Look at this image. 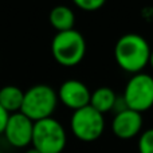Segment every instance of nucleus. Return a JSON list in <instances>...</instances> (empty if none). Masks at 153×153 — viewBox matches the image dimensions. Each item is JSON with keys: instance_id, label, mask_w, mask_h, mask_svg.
I'll use <instances>...</instances> for the list:
<instances>
[{"instance_id": "nucleus-18", "label": "nucleus", "mask_w": 153, "mask_h": 153, "mask_svg": "<svg viewBox=\"0 0 153 153\" xmlns=\"http://www.w3.org/2000/svg\"><path fill=\"white\" fill-rule=\"evenodd\" d=\"M26 153H40V152L36 151L35 148H30V149H27V151H26Z\"/></svg>"}, {"instance_id": "nucleus-2", "label": "nucleus", "mask_w": 153, "mask_h": 153, "mask_svg": "<svg viewBox=\"0 0 153 153\" xmlns=\"http://www.w3.org/2000/svg\"><path fill=\"white\" fill-rule=\"evenodd\" d=\"M58 105V94L48 85H35L24 91L20 113L32 122L50 118Z\"/></svg>"}, {"instance_id": "nucleus-14", "label": "nucleus", "mask_w": 153, "mask_h": 153, "mask_svg": "<svg viewBox=\"0 0 153 153\" xmlns=\"http://www.w3.org/2000/svg\"><path fill=\"white\" fill-rule=\"evenodd\" d=\"M106 0H73V3L78 8L87 12H93V11H98L100 8H102V5L105 4Z\"/></svg>"}, {"instance_id": "nucleus-19", "label": "nucleus", "mask_w": 153, "mask_h": 153, "mask_svg": "<svg viewBox=\"0 0 153 153\" xmlns=\"http://www.w3.org/2000/svg\"><path fill=\"white\" fill-rule=\"evenodd\" d=\"M0 153H1V152H0Z\"/></svg>"}, {"instance_id": "nucleus-1", "label": "nucleus", "mask_w": 153, "mask_h": 153, "mask_svg": "<svg viewBox=\"0 0 153 153\" xmlns=\"http://www.w3.org/2000/svg\"><path fill=\"white\" fill-rule=\"evenodd\" d=\"M151 47L148 40L138 34H125L117 40L114 58L122 70L137 74L149 65Z\"/></svg>"}, {"instance_id": "nucleus-17", "label": "nucleus", "mask_w": 153, "mask_h": 153, "mask_svg": "<svg viewBox=\"0 0 153 153\" xmlns=\"http://www.w3.org/2000/svg\"><path fill=\"white\" fill-rule=\"evenodd\" d=\"M149 65L153 69V50H151V56H149Z\"/></svg>"}, {"instance_id": "nucleus-5", "label": "nucleus", "mask_w": 153, "mask_h": 153, "mask_svg": "<svg viewBox=\"0 0 153 153\" xmlns=\"http://www.w3.org/2000/svg\"><path fill=\"white\" fill-rule=\"evenodd\" d=\"M70 129L74 137L83 143H93L103 134L105 118L90 105L74 110L70 118Z\"/></svg>"}, {"instance_id": "nucleus-15", "label": "nucleus", "mask_w": 153, "mask_h": 153, "mask_svg": "<svg viewBox=\"0 0 153 153\" xmlns=\"http://www.w3.org/2000/svg\"><path fill=\"white\" fill-rule=\"evenodd\" d=\"M8 118H10V113L0 105V134H3V132H4Z\"/></svg>"}, {"instance_id": "nucleus-3", "label": "nucleus", "mask_w": 153, "mask_h": 153, "mask_svg": "<svg viewBox=\"0 0 153 153\" xmlns=\"http://www.w3.org/2000/svg\"><path fill=\"white\" fill-rule=\"evenodd\" d=\"M51 54L61 66L74 67L86 54V40L76 30L56 32L51 42Z\"/></svg>"}, {"instance_id": "nucleus-13", "label": "nucleus", "mask_w": 153, "mask_h": 153, "mask_svg": "<svg viewBox=\"0 0 153 153\" xmlns=\"http://www.w3.org/2000/svg\"><path fill=\"white\" fill-rule=\"evenodd\" d=\"M137 146L138 153H153V128L141 133Z\"/></svg>"}, {"instance_id": "nucleus-9", "label": "nucleus", "mask_w": 153, "mask_h": 153, "mask_svg": "<svg viewBox=\"0 0 153 153\" xmlns=\"http://www.w3.org/2000/svg\"><path fill=\"white\" fill-rule=\"evenodd\" d=\"M143 124V114L126 109L124 111L116 113L113 121H111V130L116 137L121 138V140H130L141 133Z\"/></svg>"}, {"instance_id": "nucleus-8", "label": "nucleus", "mask_w": 153, "mask_h": 153, "mask_svg": "<svg viewBox=\"0 0 153 153\" xmlns=\"http://www.w3.org/2000/svg\"><path fill=\"white\" fill-rule=\"evenodd\" d=\"M58 101H61L66 108L71 110H78L90 103L89 87L78 79H67L61 85L58 90Z\"/></svg>"}, {"instance_id": "nucleus-7", "label": "nucleus", "mask_w": 153, "mask_h": 153, "mask_svg": "<svg viewBox=\"0 0 153 153\" xmlns=\"http://www.w3.org/2000/svg\"><path fill=\"white\" fill-rule=\"evenodd\" d=\"M32 130H34V122L23 113L18 111L10 114L3 134L7 143L13 148H26L32 141Z\"/></svg>"}, {"instance_id": "nucleus-10", "label": "nucleus", "mask_w": 153, "mask_h": 153, "mask_svg": "<svg viewBox=\"0 0 153 153\" xmlns=\"http://www.w3.org/2000/svg\"><path fill=\"white\" fill-rule=\"evenodd\" d=\"M50 24L56 30V32L69 31L74 28L75 15L73 10L67 5H55L48 15Z\"/></svg>"}, {"instance_id": "nucleus-11", "label": "nucleus", "mask_w": 153, "mask_h": 153, "mask_svg": "<svg viewBox=\"0 0 153 153\" xmlns=\"http://www.w3.org/2000/svg\"><path fill=\"white\" fill-rule=\"evenodd\" d=\"M23 97L24 91L15 85H7L0 89V105L10 114L20 111Z\"/></svg>"}, {"instance_id": "nucleus-12", "label": "nucleus", "mask_w": 153, "mask_h": 153, "mask_svg": "<svg viewBox=\"0 0 153 153\" xmlns=\"http://www.w3.org/2000/svg\"><path fill=\"white\" fill-rule=\"evenodd\" d=\"M116 98H117V94L114 93L113 89H110L108 86H102V87L95 89L91 93L89 105L91 108H94L97 111H100L101 114H103V113H108V111L113 110Z\"/></svg>"}, {"instance_id": "nucleus-4", "label": "nucleus", "mask_w": 153, "mask_h": 153, "mask_svg": "<svg viewBox=\"0 0 153 153\" xmlns=\"http://www.w3.org/2000/svg\"><path fill=\"white\" fill-rule=\"evenodd\" d=\"M67 134L63 125L58 120L45 118L34 122L32 148L40 153H62L66 148Z\"/></svg>"}, {"instance_id": "nucleus-16", "label": "nucleus", "mask_w": 153, "mask_h": 153, "mask_svg": "<svg viewBox=\"0 0 153 153\" xmlns=\"http://www.w3.org/2000/svg\"><path fill=\"white\" fill-rule=\"evenodd\" d=\"M126 109H128V106H126V103H125L124 97H118V95H117L116 102H114V106H113V110L116 111V113H120V111H124V110H126Z\"/></svg>"}, {"instance_id": "nucleus-6", "label": "nucleus", "mask_w": 153, "mask_h": 153, "mask_svg": "<svg viewBox=\"0 0 153 153\" xmlns=\"http://www.w3.org/2000/svg\"><path fill=\"white\" fill-rule=\"evenodd\" d=\"M128 109L143 114L153 106V76L145 73L133 74L122 94Z\"/></svg>"}]
</instances>
